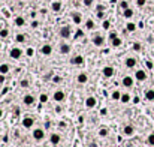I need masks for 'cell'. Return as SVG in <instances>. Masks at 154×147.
Listing matches in <instances>:
<instances>
[{"mask_svg":"<svg viewBox=\"0 0 154 147\" xmlns=\"http://www.w3.org/2000/svg\"><path fill=\"white\" fill-rule=\"evenodd\" d=\"M135 78L138 81H145V80H147V72H145L144 69H138L136 74H135Z\"/></svg>","mask_w":154,"mask_h":147,"instance_id":"cell-1","label":"cell"},{"mask_svg":"<svg viewBox=\"0 0 154 147\" xmlns=\"http://www.w3.org/2000/svg\"><path fill=\"white\" fill-rule=\"evenodd\" d=\"M60 36H62V38H64V39L70 38V29L67 27V26H64V27H62V29H60Z\"/></svg>","mask_w":154,"mask_h":147,"instance_id":"cell-2","label":"cell"},{"mask_svg":"<svg viewBox=\"0 0 154 147\" xmlns=\"http://www.w3.org/2000/svg\"><path fill=\"white\" fill-rule=\"evenodd\" d=\"M21 54H23L21 48H12V50H11V53H9V56H11L12 59H20Z\"/></svg>","mask_w":154,"mask_h":147,"instance_id":"cell-3","label":"cell"},{"mask_svg":"<svg viewBox=\"0 0 154 147\" xmlns=\"http://www.w3.org/2000/svg\"><path fill=\"white\" fill-rule=\"evenodd\" d=\"M103 36H100V35H94L93 36V44L94 45H97V47H100V45H103Z\"/></svg>","mask_w":154,"mask_h":147,"instance_id":"cell-4","label":"cell"},{"mask_svg":"<svg viewBox=\"0 0 154 147\" xmlns=\"http://www.w3.org/2000/svg\"><path fill=\"white\" fill-rule=\"evenodd\" d=\"M103 75L106 77V78L112 77V75H114V68H112V66H105V68H103Z\"/></svg>","mask_w":154,"mask_h":147,"instance_id":"cell-5","label":"cell"},{"mask_svg":"<svg viewBox=\"0 0 154 147\" xmlns=\"http://www.w3.org/2000/svg\"><path fill=\"white\" fill-rule=\"evenodd\" d=\"M33 137H35V140H42V138L45 137V134H44V131L42 129H35V132H33Z\"/></svg>","mask_w":154,"mask_h":147,"instance_id":"cell-6","label":"cell"},{"mask_svg":"<svg viewBox=\"0 0 154 147\" xmlns=\"http://www.w3.org/2000/svg\"><path fill=\"white\" fill-rule=\"evenodd\" d=\"M33 123H35V120H33L31 117H25V119L23 120V126H24V128H27V129H29V128H31V126H33Z\"/></svg>","mask_w":154,"mask_h":147,"instance_id":"cell-7","label":"cell"},{"mask_svg":"<svg viewBox=\"0 0 154 147\" xmlns=\"http://www.w3.org/2000/svg\"><path fill=\"white\" fill-rule=\"evenodd\" d=\"M42 54H45V56H49L51 53H53V47H51L49 44H45L44 47H42Z\"/></svg>","mask_w":154,"mask_h":147,"instance_id":"cell-8","label":"cell"},{"mask_svg":"<svg viewBox=\"0 0 154 147\" xmlns=\"http://www.w3.org/2000/svg\"><path fill=\"white\" fill-rule=\"evenodd\" d=\"M72 21H73L75 24H81V21H82L81 14H79V12H73V14H72Z\"/></svg>","mask_w":154,"mask_h":147,"instance_id":"cell-9","label":"cell"},{"mask_svg":"<svg viewBox=\"0 0 154 147\" xmlns=\"http://www.w3.org/2000/svg\"><path fill=\"white\" fill-rule=\"evenodd\" d=\"M54 99H55L57 102H62V101L64 99V92H63V90H57V92L54 93Z\"/></svg>","mask_w":154,"mask_h":147,"instance_id":"cell-10","label":"cell"},{"mask_svg":"<svg viewBox=\"0 0 154 147\" xmlns=\"http://www.w3.org/2000/svg\"><path fill=\"white\" fill-rule=\"evenodd\" d=\"M72 65H82L84 63V57L82 56H75L72 60H70Z\"/></svg>","mask_w":154,"mask_h":147,"instance_id":"cell-11","label":"cell"},{"mask_svg":"<svg viewBox=\"0 0 154 147\" xmlns=\"http://www.w3.org/2000/svg\"><path fill=\"white\" fill-rule=\"evenodd\" d=\"M126 66L127 68H135L136 66V59L135 57H127L126 59Z\"/></svg>","mask_w":154,"mask_h":147,"instance_id":"cell-12","label":"cell"},{"mask_svg":"<svg viewBox=\"0 0 154 147\" xmlns=\"http://www.w3.org/2000/svg\"><path fill=\"white\" fill-rule=\"evenodd\" d=\"M123 84L126 86V87H132V86H133V78H132V77H124V78H123Z\"/></svg>","mask_w":154,"mask_h":147,"instance_id":"cell-13","label":"cell"},{"mask_svg":"<svg viewBox=\"0 0 154 147\" xmlns=\"http://www.w3.org/2000/svg\"><path fill=\"white\" fill-rule=\"evenodd\" d=\"M69 51H70V45H67V44H62V45H60V53L67 54Z\"/></svg>","mask_w":154,"mask_h":147,"instance_id":"cell-14","label":"cell"},{"mask_svg":"<svg viewBox=\"0 0 154 147\" xmlns=\"http://www.w3.org/2000/svg\"><path fill=\"white\" fill-rule=\"evenodd\" d=\"M24 24H25V20L23 18V17H16L15 18V26L16 27H23Z\"/></svg>","mask_w":154,"mask_h":147,"instance_id":"cell-15","label":"cell"},{"mask_svg":"<svg viewBox=\"0 0 154 147\" xmlns=\"http://www.w3.org/2000/svg\"><path fill=\"white\" fill-rule=\"evenodd\" d=\"M23 101H24V104H25V105H31V104H33V101H35V99H33V96H31V95H25Z\"/></svg>","mask_w":154,"mask_h":147,"instance_id":"cell-16","label":"cell"},{"mask_svg":"<svg viewBox=\"0 0 154 147\" xmlns=\"http://www.w3.org/2000/svg\"><path fill=\"white\" fill-rule=\"evenodd\" d=\"M85 105H87L88 108H93L96 105V99L94 98H87V101H85Z\"/></svg>","mask_w":154,"mask_h":147,"instance_id":"cell-17","label":"cell"},{"mask_svg":"<svg viewBox=\"0 0 154 147\" xmlns=\"http://www.w3.org/2000/svg\"><path fill=\"white\" fill-rule=\"evenodd\" d=\"M51 9H53L54 12H60V9H62V3H60V2H54L53 5H51Z\"/></svg>","mask_w":154,"mask_h":147,"instance_id":"cell-18","label":"cell"},{"mask_svg":"<svg viewBox=\"0 0 154 147\" xmlns=\"http://www.w3.org/2000/svg\"><path fill=\"white\" fill-rule=\"evenodd\" d=\"M133 9H130V8H127V9L126 11H123V15H124V18H132V17H133Z\"/></svg>","mask_w":154,"mask_h":147,"instance_id":"cell-19","label":"cell"},{"mask_svg":"<svg viewBox=\"0 0 154 147\" xmlns=\"http://www.w3.org/2000/svg\"><path fill=\"white\" fill-rule=\"evenodd\" d=\"M9 72V65H6V63H3V65H0V74H8Z\"/></svg>","mask_w":154,"mask_h":147,"instance_id":"cell-20","label":"cell"},{"mask_svg":"<svg viewBox=\"0 0 154 147\" xmlns=\"http://www.w3.org/2000/svg\"><path fill=\"white\" fill-rule=\"evenodd\" d=\"M94 21H93V20H87V21H85V27H87L88 30H93V29H94Z\"/></svg>","mask_w":154,"mask_h":147,"instance_id":"cell-21","label":"cell"},{"mask_svg":"<svg viewBox=\"0 0 154 147\" xmlns=\"http://www.w3.org/2000/svg\"><path fill=\"white\" fill-rule=\"evenodd\" d=\"M121 44H123V41L120 39V38H115V39L111 41V45H112V47H120Z\"/></svg>","mask_w":154,"mask_h":147,"instance_id":"cell-22","label":"cell"},{"mask_svg":"<svg viewBox=\"0 0 154 147\" xmlns=\"http://www.w3.org/2000/svg\"><path fill=\"white\" fill-rule=\"evenodd\" d=\"M87 75H85V74H79L78 75V83H81V84H84V83H87Z\"/></svg>","mask_w":154,"mask_h":147,"instance_id":"cell-23","label":"cell"},{"mask_svg":"<svg viewBox=\"0 0 154 147\" xmlns=\"http://www.w3.org/2000/svg\"><path fill=\"white\" fill-rule=\"evenodd\" d=\"M145 98H147V101H154V90H148L145 93Z\"/></svg>","mask_w":154,"mask_h":147,"instance_id":"cell-24","label":"cell"},{"mask_svg":"<svg viewBox=\"0 0 154 147\" xmlns=\"http://www.w3.org/2000/svg\"><path fill=\"white\" fill-rule=\"evenodd\" d=\"M126 29H127V32H135L136 30V24L135 23H127Z\"/></svg>","mask_w":154,"mask_h":147,"instance_id":"cell-25","label":"cell"},{"mask_svg":"<svg viewBox=\"0 0 154 147\" xmlns=\"http://www.w3.org/2000/svg\"><path fill=\"white\" fill-rule=\"evenodd\" d=\"M58 141H60V135H57V134L51 135V143L53 144H58Z\"/></svg>","mask_w":154,"mask_h":147,"instance_id":"cell-26","label":"cell"},{"mask_svg":"<svg viewBox=\"0 0 154 147\" xmlns=\"http://www.w3.org/2000/svg\"><path fill=\"white\" fill-rule=\"evenodd\" d=\"M15 41H16V42H24V41H25V35H23V33H18V35H16V36H15Z\"/></svg>","mask_w":154,"mask_h":147,"instance_id":"cell-27","label":"cell"},{"mask_svg":"<svg viewBox=\"0 0 154 147\" xmlns=\"http://www.w3.org/2000/svg\"><path fill=\"white\" fill-rule=\"evenodd\" d=\"M118 6H120V9H121V11H126L127 8H129V5H127V2H126V0H121Z\"/></svg>","mask_w":154,"mask_h":147,"instance_id":"cell-28","label":"cell"},{"mask_svg":"<svg viewBox=\"0 0 154 147\" xmlns=\"http://www.w3.org/2000/svg\"><path fill=\"white\" fill-rule=\"evenodd\" d=\"M120 101L126 104V102H129V101H130V96H129L127 93H123V95H121V99H120Z\"/></svg>","mask_w":154,"mask_h":147,"instance_id":"cell-29","label":"cell"},{"mask_svg":"<svg viewBox=\"0 0 154 147\" xmlns=\"http://www.w3.org/2000/svg\"><path fill=\"white\" fill-rule=\"evenodd\" d=\"M8 35H9V30H8V29H2V30H0V38H8Z\"/></svg>","mask_w":154,"mask_h":147,"instance_id":"cell-30","label":"cell"},{"mask_svg":"<svg viewBox=\"0 0 154 147\" xmlns=\"http://www.w3.org/2000/svg\"><path fill=\"white\" fill-rule=\"evenodd\" d=\"M124 134H126V135H132V134H133V128H132V126H126V128H124Z\"/></svg>","mask_w":154,"mask_h":147,"instance_id":"cell-31","label":"cell"},{"mask_svg":"<svg viewBox=\"0 0 154 147\" xmlns=\"http://www.w3.org/2000/svg\"><path fill=\"white\" fill-rule=\"evenodd\" d=\"M147 144H148V146H154V134H151V135L147 138Z\"/></svg>","mask_w":154,"mask_h":147,"instance_id":"cell-32","label":"cell"},{"mask_svg":"<svg viewBox=\"0 0 154 147\" xmlns=\"http://www.w3.org/2000/svg\"><path fill=\"white\" fill-rule=\"evenodd\" d=\"M112 99H115V101H117V99H121V93L117 92V90L112 92Z\"/></svg>","mask_w":154,"mask_h":147,"instance_id":"cell-33","label":"cell"},{"mask_svg":"<svg viewBox=\"0 0 154 147\" xmlns=\"http://www.w3.org/2000/svg\"><path fill=\"white\" fill-rule=\"evenodd\" d=\"M84 36V32L79 29V30H76V33H75V39H79V38H82Z\"/></svg>","mask_w":154,"mask_h":147,"instance_id":"cell-34","label":"cell"},{"mask_svg":"<svg viewBox=\"0 0 154 147\" xmlns=\"http://www.w3.org/2000/svg\"><path fill=\"white\" fill-rule=\"evenodd\" d=\"M132 48H133L135 51H141V48H142V47H141V44H139V42H135Z\"/></svg>","mask_w":154,"mask_h":147,"instance_id":"cell-35","label":"cell"},{"mask_svg":"<svg viewBox=\"0 0 154 147\" xmlns=\"http://www.w3.org/2000/svg\"><path fill=\"white\" fill-rule=\"evenodd\" d=\"M145 3H147V0H136V5H138L139 8L145 6Z\"/></svg>","mask_w":154,"mask_h":147,"instance_id":"cell-36","label":"cell"},{"mask_svg":"<svg viewBox=\"0 0 154 147\" xmlns=\"http://www.w3.org/2000/svg\"><path fill=\"white\" fill-rule=\"evenodd\" d=\"M115 38H118L117 32H111V33H109V41H112V39H115Z\"/></svg>","mask_w":154,"mask_h":147,"instance_id":"cell-37","label":"cell"},{"mask_svg":"<svg viewBox=\"0 0 154 147\" xmlns=\"http://www.w3.org/2000/svg\"><path fill=\"white\" fill-rule=\"evenodd\" d=\"M82 3H84V6H87V8H90V6L93 5V0H84V2H82Z\"/></svg>","mask_w":154,"mask_h":147,"instance_id":"cell-38","label":"cell"},{"mask_svg":"<svg viewBox=\"0 0 154 147\" xmlns=\"http://www.w3.org/2000/svg\"><path fill=\"white\" fill-rule=\"evenodd\" d=\"M99 135H100V137H106V135H108V131H106V129H100Z\"/></svg>","mask_w":154,"mask_h":147,"instance_id":"cell-39","label":"cell"},{"mask_svg":"<svg viewBox=\"0 0 154 147\" xmlns=\"http://www.w3.org/2000/svg\"><path fill=\"white\" fill-rule=\"evenodd\" d=\"M96 15H97V18H103V17H105L103 11H96Z\"/></svg>","mask_w":154,"mask_h":147,"instance_id":"cell-40","label":"cell"},{"mask_svg":"<svg viewBox=\"0 0 154 147\" xmlns=\"http://www.w3.org/2000/svg\"><path fill=\"white\" fill-rule=\"evenodd\" d=\"M21 86H23V87H29V81H27V80H23V81H21Z\"/></svg>","mask_w":154,"mask_h":147,"instance_id":"cell-41","label":"cell"},{"mask_svg":"<svg viewBox=\"0 0 154 147\" xmlns=\"http://www.w3.org/2000/svg\"><path fill=\"white\" fill-rule=\"evenodd\" d=\"M47 99H48L47 95H40V102H47Z\"/></svg>","mask_w":154,"mask_h":147,"instance_id":"cell-42","label":"cell"},{"mask_svg":"<svg viewBox=\"0 0 154 147\" xmlns=\"http://www.w3.org/2000/svg\"><path fill=\"white\" fill-rule=\"evenodd\" d=\"M103 29H109V21H103Z\"/></svg>","mask_w":154,"mask_h":147,"instance_id":"cell-43","label":"cell"},{"mask_svg":"<svg viewBox=\"0 0 154 147\" xmlns=\"http://www.w3.org/2000/svg\"><path fill=\"white\" fill-rule=\"evenodd\" d=\"M96 11H105V6H102V5H99V6L96 8Z\"/></svg>","mask_w":154,"mask_h":147,"instance_id":"cell-44","label":"cell"},{"mask_svg":"<svg viewBox=\"0 0 154 147\" xmlns=\"http://www.w3.org/2000/svg\"><path fill=\"white\" fill-rule=\"evenodd\" d=\"M2 83H5V75L0 74V84H2Z\"/></svg>","mask_w":154,"mask_h":147,"instance_id":"cell-45","label":"cell"},{"mask_svg":"<svg viewBox=\"0 0 154 147\" xmlns=\"http://www.w3.org/2000/svg\"><path fill=\"white\" fill-rule=\"evenodd\" d=\"M38 26H39V23H38V21H33V23H31V27H35V29H36Z\"/></svg>","mask_w":154,"mask_h":147,"instance_id":"cell-46","label":"cell"},{"mask_svg":"<svg viewBox=\"0 0 154 147\" xmlns=\"http://www.w3.org/2000/svg\"><path fill=\"white\" fill-rule=\"evenodd\" d=\"M62 81V78H60V77H54V83H60Z\"/></svg>","mask_w":154,"mask_h":147,"instance_id":"cell-47","label":"cell"},{"mask_svg":"<svg viewBox=\"0 0 154 147\" xmlns=\"http://www.w3.org/2000/svg\"><path fill=\"white\" fill-rule=\"evenodd\" d=\"M27 56H33V50H31V48L27 50Z\"/></svg>","mask_w":154,"mask_h":147,"instance_id":"cell-48","label":"cell"},{"mask_svg":"<svg viewBox=\"0 0 154 147\" xmlns=\"http://www.w3.org/2000/svg\"><path fill=\"white\" fill-rule=\"evenodd\" d=\"M145 65H147V68H150V69L153 68V63H151V62H145Z\"/></svg>","mask_w":154,"mask_h":147,"instance_id":"cell-49","label":"cell"},{"mask_svg":"<svg viewBox=\"0 0 154 147\" xmlns=\"http://www.w3.org/2000/svg\"><path fill=\"white\" fill-rule=\"evenodd\" d=\"M2 116H3V111H2V110H0V117H2Z\"/></svg>","mask_w":154,"mask_h":147,"instance_id":"cell-50","label":"cell"},{"mask_svg":"<svg viewBox=\"0 0 154 147\" xmlns=\"http://www.w3.org/2000/svg\"><path fill=\"white\" fill-rule=\"evenodd\" d=\"M153 110H154V108H153Z\"/></svg>","mask_w":154,"mask_h":147,"instance_id":"cell-51","label":"cell"}]
</instances>
